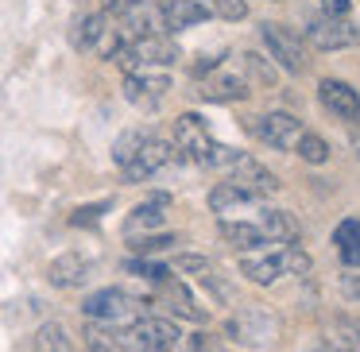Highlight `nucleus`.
I'll return each instance as SVG.
<instances>
[{
    "label": "nucleus",
    "instance_id": "obj_1",
    "mask_svg": "<svg viewBox=\"0 0 360 352\" xmlns=\"http://www.w3.org/2000/svg\"><path fill=\"white\" fill-rule=\"evenodd\" d=\"M174 151L194 159V163H202V167H229V171L244 159L240 151L225 148V143H213L210 128H205V120L198 112H182L174 120Z\"/></svg>",
    "mask_w": 360,
    "mask_h": 352
},
{
    "label": "nucleus",
    "instance_id": "obj_2",
    "mask_svg": "<svg viewBox=\"0 0 360 352\" xmlns=\"http://www.w3.org/2000/svg\"><path fill=\"white\" fill-rule=\"evenodd\" d=\"M225 337L236 341L240 348H271L283 337V318L271 306H240L236 313H229L225 321Z\"/></svg>",
    "mask_w": 360,
    "mask_h": 352
},
{
    "label": "nucleus",
    "instance_id": "obj_3",
    "mask_svg": "<svg viewBox=\"0 0 360 352\" xmlns=\"http://www.w3.org/2000/svg\"><path fill=\"white\" fill-rule=\"evenodd\" d=\"M143 310H148V302L132 298L120 287H101L82 302V313H86L94 325H109V329H128L132 321L143 318Z\"/></svg>",
    "mask_w": 360,
    "mask_h": 352
},
{
    "label": "nucleus",
    "instance_id": "obj_4",
    "mask_svg": "<svg viewBox=\"0 0 360 352\" xmlns=\"http://www.w3.org/2000/svg\"><path fill=\"white\" fill-rule=\"evenodd\" d=\"M179 58L182 55H179V47H174V39H167V35H143V39L120 43L112 63H120L128 74H155V70H163V66H174Z\"/></svg>",
    "mask_w": 360,
    "mask_h": 352
},
{
    "label": "nucleus",
    "instance_id": "obj_5",
    "mask_svg": "<svg viewBox=\"0 0 360 352\" xmlns=\"http://www.w3.org/2000/svg\"><path fill=\"white\" fill-rule=\"evenodd\" d=\"M182 341L179 325L171 318H151L143 313L128 329H120V352H174Z\"/></svg>",
    "mask_w": 360,
    "mask_h": 352
},
{
    "label": "nucleus",
    "instance_id": "obj_6",
    "mask_svg": "<svg viewBox=\"0 0 360 352\" xmlns=\"http://www.w3.org/2000/svg\"><path fill=\"white\" fill-rule=\"evenodd\" d=\"M70 43L78 51H86V55H101V58H112L120 51V32L112 27V20L105 16V12H89V16H82L78 24L70 27Z\"/></svg>",
    "mask_w": 360,
    "mask_h": 352
},
{
    "label": "nucleus",
    "instance_id": "obj_7",
    "mask_svg": "<svg viewBox=\"0 0 360 352\" xmlns=\"http://www.w3.org/2000/svg\"><path fill=\"white\" fill-rule=\"evenodd\" d=\"M174 159H179L174 143H167V140H159V136L143 132V140L136 143V151L124 159V167H120V171H124L132 182H143V178H151V174L167 171Z\"/></svg>",
    "mask_w": 360,
    "mask_h": 352
},
{
    "label": "nucleus",
    "instance_id": "obj_8",
    "mask_svg": "<svg viewBox=\"0 0 360 352\" xmlns=\"http://www.w3.org/2000/svg\"><path fill=\"white\" fill-rule=\"evenodd\" d=\"M259 39H264L267 55L290 74H302L306 70V51H302V39H298L290 27L283 24H259Z\"/></svg>",
    "mask_w": 360,
    "mask_h": 352
},
{
    "label": "nucleus",
    "instance_id": "obj_9",
    "mask_svg": "<svg viewBox=\"0 0 360 352\" xmlns=\"http://www.w3.org/2000/svg\"><path fill=\"white\" fill-rule=\"evenodd\" d=\"M248 132L275 151H290L302 136V124L290 112H267V117H248Z\"/></svg>",
    "mask_w": 360,
    "mask_h": 352
},
{
    "label": "nucleus",
    "instance_id": "obj_10",
    "mask_svg": "<svg viewBox=\"0 0 360 352\" xmlns=\"http://www.w3.org/2000/svg\"><path fill=\"white\" fill-rule=\"evenodd\" d=\"M310 43L318 51H345V47H356L360 43V27L349 24V20H329V16H318L310 27H306Z\"/></svg>",
    "mask_w": 360,
    "mask_h": 352
},
{
    "label": "nucleus",
    "instance_id": "obj_11",
    "mask_svg": "<svg viewBox=\"0 0 360 352\" xmlns=\"http://www.w3.org/2000/svg\"><path fill=\"white\" fill-rule=\"evenodd\" d=\"M229 182H233V186H240L244 194H252L256 202H264L267 194H279V178H275L264 163H256V159H248V155L233 167V178H229Z\"/></svg>",
    "mask_w": 360,
    "mask_h": 352
},
{
    "label": "nucleus",
    "instance_id": "obj_12",
    "mask_svg": "<svg viewBox=\"0 0 360 352\" xmlns=\"http://www.w3.org/2000/svg\"><path fill=\"white\" fill-rule=\"evenodd\" d=\"M89 275H94V263H89L82 252H63V256L51 259V267H47L51 287H58V290H78V287H86Z\"/></svg>",
    "mask_w": 360,
    "mask_h": 352
},
{
    "label": "nucleus",
    "instance_id": "obj_13",
    "mask_svg": "<svg viewBox=\"0 0 360 352\" xmlns=\"http://www.w3.org/2000/svg\"><path fill=\"white\" fill-rule=\"evenodd\" d=\"M318 97H321V105H326L333 117L349 120V124H356V120H360V93L349 86V82L326 78V82L318 86Z\"/></svg>",
    "mask_w": 360,
    "mask_h": 352
},
{
    "label": "nucleus",
    "instance_id": "obj_14",
    "mask_svg": "<svg viewBox=\"0 0 360 352\" xmlns=\"http://www.w3.org/2000/svg\"><path fill=\"white\" fill-rule=\"evenodd\" d=\"M167 89H171L167 74H128L124 78V97L136 109H155L167 97Z\"/></svg>",
    "mask_w": 360,
    "mask_h": 352
},
{
    "label": "nucleus",
    "instance_id": "obj_15",
    "mask_svg": "<svg viewBox=\"0 0 360 352\" xmlns=\"http://www.w3.org/2000/svg\"><path fill=\"white\" fill-rule=\"evenodd\" d=\"M167 209H171V197L167 194H155V197H148V202H140L132 213H128V221H124V233H128V240H136V236H148L151 228H163V221H167Z\"/></svg>",
    "mask_w": 360,
    "mask_h": 352
},
{
    "label": "nucleus",
    "instance_id": "obj_16",
    "mask_svg": "<svg viewBox=\"0 0 360 352\" xmlns=\"http://www.w3.org/2000/svg\"><path fill=\"white\" fill-rule=\"evenodd\" d=\"M159 16H163V32H186L210 20V8L202 0H159Z\"/></svg>",
    "mask_w": 360,
    "mask_h": 352
},
{
    "label": "nucleus",
    "instance_id": "obj_17",
    "mask_svg": "<svg viewBox=\"0 0 360 352\" xmlns=\"http://www.w3.org/2000/svg\"><path fill=\"white\" fill-rule=\"evenodd\" d=\"M321 341L333 352H360V313H337V318H329Z\"/></svg>",
    "mask_w": 360,
    "mask_h": 352
},
{
    "label": "nucleus",
    "instance_id": "obj_18",
    "mask_svg": "<svg viewBox=\"0 0 360 352\" xmlns=\"http://www.w3.org/2000/svg\"><path fill=\"white\" fill-rule=\"evenodd\" d=\"M194 93L202 97V101L229 105V101H244V97H248V86H244V78H236V74H213V78L198 82Z\"/></svg>",
    "mask_w": 360,
    "mask_h": 352
},
{
    "label": "nucleus",
    "instance_id": "obj_19",
    "mask_svg": "<svg viewBox=\"0 0 360 352\" xmlns=\"http://www.w3.org/2000/svg\"><path fill=\"white\" fill-rule=\"evenodd\" d=\"M159 302H163L167 310L174 313V318H186V321H205V310L194 302V294H190V290L182 287L179 279L159 282Z\"/></svg>",
    "mask_w": 360,
    "mask_h": 352
},
{
    "label": "nucleus",
    "instance_id": "obj_20",
    "mask_svg": "<svg viewBox=\"0 0 360 352\" xmlns=\"http://www.w3.org/2000/svg\"><path fill=\"white\" fill-rule=\"evenodd\" d=\"M256 228L264 233L267 244H290V240H298V221L290 217L287 209H264V213H259V221H256Z\"/></svg>",
    "mask_w": 360,
    "mask_h": 352
},
{
    "label": "nucleus",
    "instance_id": "obj_21",
    "mask_svg": "<svg viewBox=\"0 0 360 352\" xmlns=\"http://www.w3.org/2000/svg\"><path fill=\"white\" fill-rule=\"evenodd\" d=\"M240 271L248 275L252 282H259V287H271V282H279L283 275H287V263H283V252H271V256L240 259Z\"/></svg>",
    "mask_w": 360,
    "mask_h": 352
},
{
    "label": "nucleus",
    "instance_id": "obj_22",
    "mask_svg": "<svg viewBox=\"0 0 360 352\" xmlns=\"http://www.w3.org/2000/svg\"><path fill=\"white\" fill-rule=\"evenodd\" d=\"M333 244H337V252H341V263L356 271L360 267V217L341 221L337 233H333Z\"/></svg>",
    "mask_w": 360,
    "mask_h": 352
},
{
    "label": "nucleus",
    "instance_id": "obj_23",
    "mask_svg": "<svg viewBox=\"0 0 360 352\" xmlns=\"http://www.w3.org/2000/svg\"><path fill=\"white\" fill-rule=\"evenodd\" d=\"M248 205H259L252 194H244L240 186H233V182H217V186L210 190V209L213 213H236V209H248Z\"/></svg>",
    "mask_w": 360,
    "mask_h": 352
},
{
    "label": "nucleus",
    "instance_id": "obj_24",
    "mask_svg": "<svg viewBox=\"0 0 360 352\" xmlns=\"http://www.w3.org/2000/svg\"><path fill=\"white\" fill-rule=\"evenodd\" d=\"M221 240L236 252H252V248H259V244H267L264 233H259L256 225H248V221H221Z\"/></svg>",
    "mask_w": 360,
    "mask_h": 352
},
{
    "label": "nucleus",
    "instance_id": "obj_25",
    "mask_svg": "<svg viewBox=\"0 0 360 352\" xmlns=\"http://www.w3.org/2000/svg\"><path fill=\"white\" fill-rule=\"evenodd\" d=\"M35 352H74L70 333H66L58 321H47V325H39V333H35Z\"/></svg>",
    "mask_w": 360,
    "mask_h": 352
},
{
    "label": "nucleus",
    "instance_id": "obj_26",
    "mask_svg": "<svg viewBox=\"0 0 360 352\" xmlns=\"http://www.w3.org/2000/svg\"><path fill=\"white\" fill-rule=\"evenodd\" d=\"M295 148H298V159H306V163H314V167H321L329 159V143L321 140V136H314V132H302Z\"/></svg>",
    "mask_w": 360,
    "mask_h": 352
},
{
    "label": "nucleus",
    "instance_id": "obj_27",
    "mask_svg": "<svg viewBox=\"0 0 360 352\" xmlns=\"http://www.w3.org/2000/svg\"><path fill=\"white\" fill-rule=\"evenodd\" d=\"M124 271L140 275V279L155 282V287H159V282H167V279H171V267H167V263H155V259H140V256H136V259H128V263H124Z\"/></svg>",
    "mask_w": 360,
    "mask_h": 352
},
{
    "label": "nucleus",
    "instance_id": "obj_28",
    "mask_svg": "<svg viewBox=\"0 0 360 352\" xmlns=\"http://www.w3.org/2000/svg\"><path fill=\"white\" fill-rule=\"evenodd\" d=\"M244 66L252 70V78L259 82L264 89H275V70H271V63H264V55H256V51H244Z\"/></svg>",
    "mask_w": 360,
    "mask_h": 352
},
{
    "label": "nucleus",
    "instance_id": "obj_29",
    "mask_svg": "<svg viewBox=\"0 0 360 352\" xmlns=\"http://www.w3.org/2000/svg\"><path fill=\"white\" fill-rule=\"evenodd\" d=\"M202 4L210 12H217L221 20H233V24L248 16V0H202Z\"/></svg>",
    "mask_w": 360,
    "mask_h": 352
},
{
    "label": "nucleus",
    "instance_id": "obj_30",
    "mask_svg": "<svg viewBox=\"0 0 360 352\" xmlns=\"http://www.w3.org/2000/svg\"><path fill=\"white\" fill-rule=\"evenodd\" d=\"M283 263H287V275H298V279H302V275H310V256H306L302 248H298V244H290V248H283Z\"/></svg>",
    "mask_w": 360,
    "mask_h": 352
},
{
    "label": "nucleus",
    "instance_id": "obj_31",
    "mask_svg": "<svg viewBox=\"0 0 360 352\" xmlns=\"http://www.w3.org/2000/svg\"><path fill=\"white\" fill-rule=\"evenodd\" d=\"M171 244H179V236H171V233H167V236H136V240H132V248L140 252V259H143V256H155V252L171 248Z\"/></svg>",
    "mask_w": 360,
    "mask_h": 352
},
{
    "label": "nucleus",
    "instance_id": "obj_32",
    "mask_svg": "<svg viewBox=\"0 0 360 352\" xmlns=\"http://www.w3.org/2000/svg\"><path fill=\"white\" fill-rule=\"evenodd\" d=\"M174 267H179V271H194L198 279L213 271V263H210L205 256H179V259H174Z\"/></svg>",
    "mask_w": 360,
    "mask_h": 352
},
{
    "label": "nucleus",
    "instance_id": "obj_33",
    "mask_svg": "<svg viewBox=\"0 0 360 352\" xmlns=\"http://www.w3.org/2000/svg\"><path fill=\"white\" fill-rule=\"evenodd\" d=\"M349 0H321V16H329V20H349Z\"/></svg>",
    "mask_w": 360,
    "mask_h": 352
},
{
    "label": "nucleus",
    "instance_id": "obj_34",
    "mask_svg": "<svg viewBox=\"0 0 360 352\" xmlns=\"http://www.w3.org/2000/svg\"><path fill=\"white\" fill-rule=\"evenodd\" d=\"M101 213H105V205H86V209H78L70 221H74V225H94V221L101 217Z\"/></svg>",
    "mask_w": 360,
    "mask_h": 352
},
{
    "label": "nucleus",
    "instance_id": "obj_35",
    "mask_svg": "<svg viewBox=\"0 0 360 352\" xmlns=\"http://www.w3.org/2000/svg\"><path fill=\"white\" fill-rule=\"evenodd\" d=\"M341 290H345V298H349V302H360V275H345Z\"/></svg>",
    "mask_w": 360,
    "mask_h": 352
},
{
    "label": "nucleus",
    "instance_id": "obj_36",
    "mask_svg": "<svg viewBox=\"0 0 360 352\" xmlns=\"http://www.w3.org/2000/svg\"><path fill=\"white\" fill-rule=\"evenodd\" d=\"M302 352H333V348H329V344H326V341H314V344H310V348H302Z\"/></svg>",
    "mask_w": 360,
    "mask_h": 352
},
{
    "label": "nucleus",
    "instance_id": "obj_37",
    "mask_svg": "<svg viewBox=\"0 0 360 352\" xmlns=\"http://www.w3.org/2000/svg\"><path fill=\"white\" fill-rule=\"evenodd\" d=\"M352 148H356V159H360V136H352Z\"/></svg>",
    "mask_w": 360,
    "mask_h": 352
},
{
    "label": "nucleus",
    "instance_id": "obj_38",
    "mask_svg": "<svg viewBox=\"0 0 360 352\" xmlns=\"http://www.w3.org/2000/svg\"><path fill=\"white\" fill-rule=\"evenodd\" d=\"M86 352H89V348H86Z\"/></svg>",
    "mask_w": 360,
    "mask_h": 352
}]
</instances>
